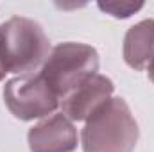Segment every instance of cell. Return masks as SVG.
Here are the masks:
<instances>
[{
	"label": "cell",
	"instance_id": "6da1fadb",
	"mask_svg": "<svg viewBox=\"0 0 154 152\" xmlns=\"http://www.w3.org/2000/svg\"><path fill=\"white\" fill-rule=\"evenodd\" d=\"M140 129L127 102L109 99L86 120L81 132L84 152H133Z\"/></svg>",
	"mask_w": 154,
	"mask_h": 152
},
{
	"label": "cell",
	"instance_id": "7a4b0ae2",
	"mask_svg": "<svg viewBox=\"0 0 154 152\" xmlns=\"http://www.w3.org/2000/svg\"><path fill=\"white\" fill-rule=\"evenodd\" d=\"M50 41L38 22L13 16L0 25V66L5 74H32L48 57Z\"/></svg>",
	"mask_w": 154,
	"mask_h": 152
},
{
	"label": "cell",
	"instance_id": "3957f363",
	"mask_svg": "<svg viewBox=\"0 0 154 152\" xmlns=\"http://www.w3.org/2000/svg\"><path fill=\"white\" fill-rule=\"evenodd\" d=\"M99 72V54L91 45L66 41L56 45L41 66L39 75L63 100L70 91Z\"/></svg>",
	"mask_w": 154,
	"mask_h": 152
},
{
	"label": "cell",
	"instance_id": "277c9868",
	"mask_svg": "<svg viewBox=\"0 0 154 152\" xmlns=\"http://www.w3.org/2000/svg\"><path fill=\"white\" fill-rule=\"evenodd\" d=\"M4 102L14 118L23 122L45 118L59 108V99L39 74H23L7 81L4 86Z\"/></svg>",
	"mask_w": 154,
	"mask_h": 152
},
{
	"label": "cell",
	"instance_id": "5b68a950",
	"mask_svg": "<svg viewBox=\"0 0 154 152\" xmlns=\"http://www.w3.org/2000/svg\"><path fill=\"white\" fill-rule=\"evenodd\" d=\"M115 84L109 77L95 74L61 100L63 114L72 122H86L104 102L111 99Z\"/></svg>",
	"mask_w": 154,
	"mask_h": 152
},
{
	"label": "cell",
	"instance_id": "8992f818",
	"mask_svg": "<svg viewBox=\"0 0 154 152\" xmlns=\"http://www.w3.org/2000/svg\"><path fill=\"white\" fill-rule=\"evenodd\" d=\"M27 141L31 152H74L77 129L63 113L52 114L29 129Z\"/></svg>",
	"mask_w": 154,
	"mask_h": 152
},
{
	"label": "cell",
	"instance_id": "52a82bcc",
	"mask_svg": "<svg viewBox=\"0 0 154 152\" xmlns=\"http://www.w3.org/2000/svg\"><path fill=\"white\" fill-rule=\"evenodd\" d=\"M154 59V20H142L127 29L124 38V61L133 70H145Z\"/></svg>",
	"mask_w": 154,
	"mask_h": 152
},
{
	"label": "cell",
	"instance_id": "ba28073f",
	"mask_svg": "<svg viewBox=\"0 0 154 152\" xmlns=\"http://www.w3.org/2000/svg\"><path fill=\"white\" fill-rule=\"evenodd\" d=\"M99 7L115 18H129L143 7V2H99Z\"/></svg>",
	"mask_w": 154,
	"mask_h": 152
},
{
	"label": "cell",
	"instance_id": "9c48e42d",
	"mask_svg": "<svg viewBox=\"0 0 154 152\" xmlns=\"http://www.w3.org/2000/svg\"><path fill=\"white\" fill-rule=\"evenodd\" d=\"M147 74H149V79L154 82V59L149 63V66H147Z\"/></svg>",
	"mask_w": 154,
	"mask_h": 152
},
{
	"label": "cell",
	"instance_id": "30bf717a",
	"mask_svg": "<svg viewBox=\"0 0 154 152\" xmlns=\"http://www.w3.org/2000/svg\"><path fill=\"white\" fill-rule=\"evenodd\" d=\"M4 77H5V72H4V68H2V66H0V81H2V79H4Z\"/></svg>",
	"mask_w": 154,
	"mask_h": 152
}]
</instances>
